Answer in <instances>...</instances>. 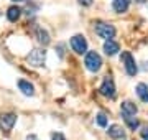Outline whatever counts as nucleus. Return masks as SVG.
Listing matches in <instances>:
<instances>
[{"label":"nucleus","mask_w":148,"mask_h":140,"mask_svg":"<svg viewBox=\"0 0 148 140\" xmlns=\"http://www.w3.org/2000/svg\"><path fill=\"white\" fill-rule=\"evenodd\" d=\"M130 7V0H112V8L117 13H125Z\"/></svg>","instance_id":"11"},{"label":"nucleus","mask_w":148,"mask_h":140,"mask_svg":"<svg viewBox=\"0 0 148 140\" xmlns=\"http://www.w3.org/2000/svg\"><path fill=\"white\" fill-rule=\"evenodd\" d=\"M137 96L142 99V101H145L148 97V84H145V82H140L137 86Z\"/></svg>","instance_id":"16"},{"label":"nucleus","mask_w":148,"mask_h":140,"mask_svg":"<svg viewBox=\"0 0 148 140\" xmlns=\"http://www.w3.org/2000/svg\"><path fill=\"white\" fill-rule=\"evenodd\" d=\"M77 2H79L82 7H90L92 3H94V0H77Z\"/></svg>","instance_id":"19"},{"label":"nucleus","mask_w":148,"mask_h":140,"mask_svg":"<svg viewBox=\"0 0 148 140\" xmlns=\"http://www.w3.org/2000/svg\"><path fill=\"white\" fill-rule=\"evenodd\" d=\"M120 61H122V65H123V68H125V73H127L128 76H135L138 73V66H137L135 58L132 56L130 51H122Z\"/></svg>","instance_id":"3"},{"label":"nucleus","mask_w":148,"mask_h":140,"mask_svg":"<svg viewBox=\"0 0 148 140\" xmlns=\"http://www.w3.org/2000/svg\"><path fill=\"white\" fill-rule=\"evenodd\" d=\"M104 51H106L107 56H114L120 51V46L117 43L115 40H106L104 41Z\"/></svg>","instance_id":"10"},{"label":"nucleus","mask_w":148,"mask_h":140,"mask_svg":"<svg viewBox=\"0 0 148 140\" xmlns=\"http://www.w3.org/2000/svg\"><path fill=\"white\" fill-rule=\"evenodd\" d=\"M13 2H25V0H13Z\"/></svg>","instance_id":"23"},{"label":"nucleus","mask_w":148,"mask_h":140,"mask_svg":"<svg viewBox=\"0 0 148 140\" xmlns=\"http://www.w3.org/2000/svg\"><path fill=\"white\" fill-rule=\"evenodd\" d=\"M27 61L28 65L35 66V68H40V66H45V63H46V51L45 49H33V51H30V54L27 56Z\"/></svg>","instance_id":"4"},{"label":"nucleus","mask_w":148,"mask_h":140,"mask_svg":"<svg viewBox=\"0 0 148 140\" xmlns=\"http://www.w3.org/2000/svg\"><path fill=\"white\" fill-rule=\"evenodd\" d=\"M123 120H125V124L128 125V129H130V130H137L138 127H140V120H138L135 115H130V117H123Z\"/></svg>","instance_id":"15"},{"label":"nucleus","mask_w":148,"mask_h":140,"mask_svg":"<svg viewBox=\"0 0 148 140\" xmlns=\"http://www.w3.org/2000/svg\"><path fill=\"white\" fill-rule=\"evenodd\" d=\"M143 102H148V97H147V99H145V101H143Z\"/></svg>","instance_id":"24"},{"label":"nucleus","mask_w":148,"mask_h":140,"mask_svg":"<svg viewBox=\"0 0 148 140\" xmlns=\"http://www.w3.org/2000/svg\"><path fill=\"white\" fill-rule=\"evenodd\" d=\"M142 69H143V71H148V63H143V66H142Z\"/></svg>","instance_id":"22"},{"label":"nucleus","mask_w":148,"mask_h":140,"mask_svg":"<svg viewBox=\"0 0 148 140\" xmlns=\"http://www.w3.org/2000/svg\"><path fill=\"white\" fill-rule=\"evenodd\" d=\"M137 2H145V0H137Z\"/></svg>","instance_id":"25"},{"label":"nucleus","mask_w":148,"mask_h":140,"mask_svg":"<svg viewBox=\"0 0 148 140\" xmlns=\"http://www.w3.org/2000/svg\"><path fill=\"white\" fill-rule=\"evenodd\" d=\"M140 135H142V139H143V140H148V127H145V129L140 132Z\"/></svg>","instance_id":"20"},{"label":"nucleus","mask_w":148,"mask_h":140,"mask_svg":"<svg viewBox=\"0 0 148 140\" xmlns=\"http://www.w3.org/2000/svg\"><path fill=\"white\" fill-rule=\"evenodd\" d=\"M107 134L114 140H127V132H125V129L120 127V125H117V124L110 125L109 130H107Z\"/></svg>","instance_id":"8"},{"label":"nucleus","mask_w":148,"mask_h":140,"mask_svg":"<svg viewBox=\"0 0 148 140\" xmlns=\"http://www.w3.org/2000/svg\"><path fill=\"white\" fill-rule=\"evenodd\" d=\"M35 35H36L38 43H41V45H48L49 41H51V40H49V33H48L45 28H41V27L35 28Z\"/></svg>","instance_id":"12"},{"label":"nucleus","mask_w":148,"mask_h":140,"mask_svg":"<svg viewBox=\"0 0 148 140\" xmlns=\"http://www.w3.org/2000/svg\"><path fill=\"white\" fill-rule=\"evenodd\" d=\"M95 120H97V124L101 125V127H107V115H106L104 112H99V114H97Z\"/></svg>","instance_id":"17"},{"label":"nucleus","mask_w":148,"mask_h":140,"mask_svg":"<svg viewBox=\"0 0 148 140\" xmlns=\"http://www.w3.org/2000/svg\"><path fill=\"white\" fill-rule=\"evenodd\" d=\"M15 124H16V114L7 112V114H2V115H0V129L2 130L10 132Z\"/></svg>","instance_id":"7"},{"label":"nucleus","mask_w":148,"mask_h":140,"mask_svg":"<svg viewBox=\"0 0 148 140\" xmlns=\"http://www.w3.org/2000/svg\"><path fill=\"white\" fill-rule=\"evenodd\" d=\"M120 112L123 117H130V115H137L138 112V107L135 106V102L132 101H123L120 104Z\"/></svg>","instance_id":"9"},{"label":"nucleus","mask_w":148,"mask_h":140,"mask_svg":"<svg viewBox=\"0 0 148 140\" xmlns=\"http://www.w3.org/2000/svg\"><path fill=\"white\" fill-rule=\"evenodd\" d=\"M86 68L90 71V73H97V71L102 68V58L97 51H87L86 53V59H84Z\"/></svg>","instance_id":"2"},{"label":"nucleus","mask_w":148,"mask_h":140,"mask_svg":"<svg viewBox=\"0 0 148 140\" xmlns=\"http://www.w3.org/2000/svg\"><path fill=\"white\" fill-rule=\"evenodd\" d=\"M21 8L20 7H16V5H12L8 10H7V18H8V22H16L18 18L21 16Z\"/></svg>","instance_id":"14"},{"label":"nucleus","mask_w":148,"mask_h":140,"mask_svg":"<svg viewBox=\"0 0 148 140\" xmlns=\"http://www.w3.org/2000/svg\"><path fill=\"white\" fill-rule=\"evenodd\" d=\"M51 140H66V137H64L63 134H59V132H54V134L51 135Z\"/></svg>","instance_id":"18"},{"label":"nucleus","mask_w":148,"mask_h":140,"mask_svg":"<svg viewBox=\"0 0 148 140\" xmlns=\"http://www.w3.org/2000/svg\"><path fill=\"white\" fill-rule=\"evenodd\" d=\"M27 140H38V137H36V135H33V134H30L27 137Z\"/></svg>","instance_id":"21"},{"label":"nucleus","mask_w":148,"mask_h":140,"mask_svg":"<svg viewBox=\"0 0 148 140\" xmlns=\"http://www.w3.org/2000/svg\"><path fill=\"white\" fill-rule=\"evenodd\" d=\"M71 48H73L77 54L87 53V40H86L84 35H74V36L71 38Z\"/></svg>","instance_id":"6"},{"label":"nucleus","mask_w":148,"mask_h":140,"mask_svg":"<svg viewBox=\"0 0 148 140\" xmlns=\"http://www.w3.org/2000/svg\"><path fill=\"white\" fill-rule=\"evenodd\" d=\"M99 92L104 97H109V99L115 97V82L112 79V76H106L104 78V81H102L101 87H99Z\"/></svg>","instance_id":"5"},{"label":"nucleus","mask_w":148,"mask_h":140,"mask_svg":"<svg viewBox=\"0 0 148 140\" xmlns=\"http://www.w3.org/2000/svg\"><path fill=\"white\" fill-rule=\"evenodd\" d=\"M94 30L97 33V36L104 38V40H112L115 36V27L110 25L109 22H101V20L94 22Z\"/></svg>","instance_id":"1"},{"label":"nucleus","mask_w":148,"mask_h":140,"mask_svg":"<svg viewBox=\"0 0 148 140\" xmlns=\"http://www.w3.org/2000/svg\"><path fill=\"white\" fill-rule=\"evenodd\" d=\"M18 89H20L25 96H33L35 94V87L30 81H25V79H20L18 81Z\"/></svg>","instance_id":"13"}]
</instances>
